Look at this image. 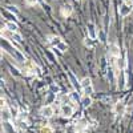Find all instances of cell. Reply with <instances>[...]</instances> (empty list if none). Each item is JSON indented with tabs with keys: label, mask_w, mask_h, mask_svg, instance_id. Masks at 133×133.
<instances>
[{
	"label": "cell",
	"mask_w": 133,
	"mask_h": 133,
	"mask_svg": "<svg viewBox=\"0 0 133 133\" xmlns=\"http://www.w3.org/2000/svg\"><path fill=\"white\" fill-rule=\"evenodd\" d=\"M39 133H55V132H53V129H52L51 127L44 125V127H41V128L39 129Z\"/></svg>",
	"instance_id": "4fadbf2b"
},
{
	"label": "cell",
	"mask_w": 133,
	"mask_h": 133,
	"mask_svg": "<svg viewBox=\"0 0 133 133\" xmlns=\"http://www.w3.org/2000/svg\"><path fill=\"white\" fill-rule=\"evenodd\" d=\"M132 9H133V8H132L130 5H128L127 3H123V4H121V7H120V9H118V12H120V15L123 16V17H125V16L130 15Z\"/></svg>",
	"instance_id": "5b68a950"
},
{
	"label": "cell",
	"mask_w": 133,
	"mask_h": 133,
	"mask_svg": "<svg viewBox=\"0 0 133 133\" xmlns=\"http://www.w3.org/2000/svg\"><path fill=\"white\" fill-rule=\"evenodd\" d=\"M5 27H7V29L14 31V32H17V29H19L17 24H16V23H14V21H8V23L5 24Z\"/></svg>",
	"instance_id": "7c38bea8"
},
{
	"label": "cell",
	"mask_w": 133,
	"mask_h": 133,
	"mask_svg": "<svg viewBox=\"0 0 133 133\" xmlns=\"http://www.w3.org/2000/svg\"><path fill=\"white\" fill-rule=\"evenodd\" d=\"M56 49H59L60 52H65L66 49H68V47H66V44H65L64 41H61V43L59 44V45L56 47Z\"/></svg>",
	"instance_id": "5bb4252c"
},
{
	"label": "cell",
	"mask_w": 133,
	"mask_h": 133,
	"mask_svg": "<svg viewBox=\"0 0 133 133\" xmlns=\"http://www.w3.org/2000/svg\"><path fill=\"white\" fill-rule=\"evenodd\" d=\"M4 128L8 133H12L14 132V127H11V124L8 123V121H4Z\"/></svg>",
	"instance_id": "e0dca14e"
},
{
	"label": "cell",
	"mask_w": 133,
	"mask_h": 133,
	"mask_svg": "<svg viewBox=\"0 0 133 133\" xmlns=\"http://www.w3.org/2000/svg\"><path fill=\"white\" fill-rule=\"evenodd\" d=\"M48 41H49V43H51V44H52V45H53V47H55V48H56V47H57V45H59V44H60V43H61V41H63V40H61V39H60V37H59V36H51V37H49V40H48Z\"/></svg>",
	"instance_id": "8fae6325"
},
{
	"label": "cell",
	"mask_w": 133,
	"mask_h": 133,
	"mask_svg": "<svg viewBox=\"0 0 133 133\" xmlns=\"http://www.w3.org/2000/svg\"><path fill=\"white\" fill-rule=\"evenodd\" d=\"M98 37H100V41H105V33L103 31H98Z\"/></svg>",
	"instance_id": "44dd1931"
},
{
	"label": "cell",
	"mask_w": 133,
	"mask_h": 133,
	"mask_svg": "<svg viewBox=\"0 0 133 133\" xmlns=\"http://www.w3.org/2000/svg\"><path fill=\"white\" fill-rule=\"evenodd\" d=\"M80 87L83 88V92L87 96H91L93 93V85H92V80L89 77H84V79L80 81Z\"/></svg>",
	"instance_id": "6da1fadb"
},
{
	"label": "cell",
	"mask_w": 133,
	"mask_h": 133,
	"mask_svg": "<svg viewBox=\"0 0 133 133\" xmlns=\"http://www.w3.org/2000/svg\"><path fill=\"white\" fill-rule=\"evenodd\" d=\"M7 9L9 11V12H12V14H15V15H17L19 14V9L15 7V5H8L7 7Z\"/></svg>",
	"instance_id": "ac0fdd59"
},
{
	"label": "cell",
	"mask_w": 133,
	"mask_h": 133,
	"mask_svg": "<svg viewBox=\"0 0 133 133\" xmlns=\"http://www.w3.org/2000/svg\"><path fill=\"white\" fill-rule=\"evenodd\" d=\"M68 75H69V79H71V81H72V84H73V87H75V88H77V87H79L80 84H79V83H77V80L75 79V76H73V73H72V72H68Z\"/></svg>",
	"instance_id": "9a60e30c"
},
{
	"label": "cell",
	"mask_w": 133,
	"mask_h": 133,
	"mask_svg": "<svg viewBox=\"0 0 133 133\" xmlns=\"http://www.w3.org/2000/svg\"><path fill=\"white\" fill-rule=\"evenodd\" d=\"M93 39L92 37H89V36H88L87 39H85V41H84V44H85V45L87 47H89V48H92L93 47V41H92Z\"/></svg>",
	"instance_id": "2e32d148"
},
{
	"label": "cell",
	"mask_w": 133,
	"mask_h": 133,
	"mask_svg": "<svg viewBox=\"0 0 133 133\" xmlns=\"http://www.w3.org/2000/svg\"><path fill=\"white\" fill-rule=\"evenodd\" d=\"M109 53L112 55L113 57H116V59H118V57H120L121 51H120V47L117 45L116 43H112V44L109 45Z\"/></svg>",
	"instance_id": "277c9868"
},
{
	"label": "cell",
	"mask_w": 133,
	"mask_h": 133,
	"mask_svg": "<svg viewBox=\"0 0 133 133\" xmlns=\"http://www.w3.org/2000/svg\"><path fill=\"white\" fill-rule=\"evenodd\" d=\"M72 11H73L72 5L66 4V5H63V7H61V11H60V12H61V15H63L64 17H68V16H71Z\"/></svg>",
	"instance_id": "ba28073f"
},
{
	"label": "cell",
	"mask_w": 133,
	"mask_h": 133,
	"mask_svg": "<svg viewBox=\"0 0 133 133\" xmlns=\"http://www.w3.org/2000/svg\"><path fill=\"white\" fill-rule=\"evenodd\" d=\"M60 112H61V116L63 117H66V118H69V117H72L73 116V108L71 107V105H68V104H64V105H61V108H60Z\"/></svg>",
	"instance_id": "7a4b0ae2"
},
{
	"label": "cell",
	"mask_w": 133,
	"mask_h": 133,
	"mask_svg": "<svg viewBox=\"0 0 133 133\" xmlns=\"http://www.w3.org/2000/svg\"><path fill=\"white\" fill-rule=\"evenodd\" d=\"M88 35H89V37H92L93 40L98 35V32H96V27H95L93 23H88Z\"/></svg>",
	"instance_id": "52a82bcc"
},
{
	"label": "cell",
	"mask_w": 133,
	"mask_h": 133,
	"mask_svg": "<svg viewBox=\"0 0 133 133\" xmlns=\"http://www.w3.org/2000/svg\"><path fill=\"white\" fill-rule=\"evenodd\" d=\"M55 115V109L52 105H44L41 108V116L43 117H45V118H49Z\"/></svg>",
	"instance_id": "3957f363"
},
{
	"label": "cell",
	"mask_w": 133,
	"mask_h": 133,
	"mask_svg": "<svg viewBox=\"0 0 133 133\" xmlns=\"http://www.w3.org/2000/svg\"><path fill=\"white\" fill-rule=\"evenodd\" d=\"M24 2H25L27 5H29V7H35V5H37L39 0H24Z\"/></svg>",
	"instance_id": "d6986e66"
},
{
	"label": "cell",
	"mask_w": 133,
	"mask_h": 133,
	"mask_svg": "<svg viewBox=\"0 0 133 133\" xmlns=\"http://www.w3.org/2000/svg\"><path fill=\"white\" fill-rule=\"evenodd\" d=\"M81 105L84 107V108H88V107H91L92 105V97L91 96H84L83 98H81Z\"/></svg>",
	"instance_id": "30bf717a"
},
{
	"label": "cell",
	"mask_w": 133,
	"mask_h": 133,
	"mask_svg": "<svg viewBox=\"0 0 133 133\" xmlns=\"http://www.w3.org/2000/svg\"><path fill=\"white\" fill-rule=\"evenodd\" d=\"M51 89H52L53 92H57V91H59V88H57V87H55V85H52V87H51Z\"/></svg>",
	"instance_id": "603a6c76"
},
{
	"label": "cell",
	"mask_w": 133,
	"mask_h": 133,
	"mask_svg": "<svg viewBox=\"0 0 133 133\" xmlns=\"http://www.w3.org/2000/svg\"><path fill=\"white\" fill-rule=\"evenodd\" d=\"M71 98L73 100V101H77V100H80V95L77 92H72L71 93Z\"/></svg>",
	"instance_id": "ffe728a7"
},
{
	"label": "cell",
	"mask_w": 133,
	"mask_h": 133,
	"mask_svg": "<svg viewBox=\"0 0 133 133\" xmlns=\"http://www.w3.org/2000/svg\"><path fill=\"white\" fill-rule=\"evenodd\" d=\"M125 109H127V105L123 101H118V103L115 104V113L118 115V116H123L125 113Z\"/></svg>",
	"instance_id": "8992f818"
},
{
	"label": "cell",
	"mask_w": 133,
	"mask_h": 133,
	"mask_svg": "<svg viewBox=\"0 0 133 133\" xmlns=\"http://www.w3.org/2000/svg\"><path fill=\"white\" fill-rule=\"evenodd\" d=\"M124 3H127L128 5H130L133 8V2H132V0H124Z\"/></svg>",
	"instance_id": "7402d4cb"
},
{
	"label": "cell",
	"mask_w": 133,
	"mask_h": 133,
	"mask_svg": "<svg viewBox=\"0 0 133 133\" xmlns=\"http://www.w3.org/2000/svg\"><path fill=\"white\" fill-rule=\"evenodd\" d=\"M2 118L4 121H9L11 120V112H9V109L5 105L2 107Z\"/></svg>",
	"instance_id": "9c48e42d"
}]
</instances>
